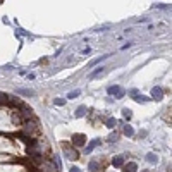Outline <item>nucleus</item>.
I'll use <instances>...</instances> for the list:
<instances>
[{"label": "nucleus", "mask_w": 172, "mask_h": 172, "mask_svg": "<svg viewBox=\"0 0 172 172\" xmlns=\"http://www.w3.org/2000/svg\"><path fill=\"white\" fill-rule=\"evenodd\" d=\"M109 95H114V96H117V98H122L124 95H126V89L124 88H121V86H117V84H114V86H109Z\"/></svg>", "instance_id": "nucleus-1"}, {"label": "nucleus", "mask_w": 172, "mask_h": 172, "mask_svg": "<svg viewBox=\"0 0 172 172\" xmlns=\"http://www.w3.org/2000/svg\"><path fill=\"white\" fill-rule=\"evenodd\" d=\"M62 148H64V153H66V157L67 158H71V160H77L79 158V153L76 150H72V148H69V144H62Z\"/></svg>", "instance_id": "nucleus-2"}, {"label": "nucleus", "mask_w": 172, "mask_h": 172, "mask_svg": "<svg viewBox=\"0 0 172 172\" xmlns=\"http://www.w3.org/2000/svg\"><path fill=\"white\" fill-rule=\"evenodd\" d=\"M72 143L76 146H83V144L86 143V136L81 134V133H76V134H72Z\"/></svg>", "instance_id": "nucleus-3"}, {"label": "nucleus", "mask_w": 172, "mask_h": 172, "mask_svg": "<svg viewBox=\"0 0 172 172\" xmlns=\"http://www.w3.org/2000/svg\"><path fill=\"white\" fill-rule=\"evenodd\" d=\"M151 96H153L155 100H162V98H164V91H162V88H160V86H153V89H151Z\"/></svg>", "instance_id": "nucleus-4"}, {"label": "nucleus", "mask_w": 172, "mask_h": 172, "mask_svg": "<svg viewBox=\"0 0 172 172\" xmlns=\"http://www.w3.org/2000/svg\"><path fill=\"white\" fill-rule=\"evenodd\" d=\"M124 160H126V158H124L122 155H119V157L112 158V165H114V167H122V165H124Z\"/></svg>", "instance_id": "nucleus-5"}, {"label": "nucleus", "mask_w": 172, "mask_h": 172, "mask_svg": "<svg viewBox=\"0 0 172 172\" xmlns=\"http://www.w3.org/2000/svg\"><path fill=\"white\" fill-rule=\"evenodd\" d=\"M100 144V139H93V141H89V144L86 146V153H91V151L95 150V146Z\"/></svg>", "instance_id": "nucleus-6"}, {"label": "nucleus", "mask_w": 172, "mask_h": 172, "mask_svg": "<svg viewBox=\"0 0 172 172\" xmlns=\"http://www.w3.org/2000/svg\"><path fill=\"white\" fill-rule=\"evenodd\" d=\"M136 169H138V165L134 164V162H129V164L124 167V171H122V172H136Z\"/></svg>", "instance_id": "nucleus-7"}, {"label": "nucleus", "mask_w": 172, "mask_h": 172, "mask_svg": "<svg viewBox=\"0 0 172 172\" xmlns=\"http://www.w3.org/2000/svg\"><path fill=\"white\" fill-rule=\"evenodd\" d=\"M122 133L126 134V136H133V134H134V129L131 127L129 124H126V126H124V131H122Z\"/></svg>", "instance_id": "nucleus-8"}, {"label": "nucleus", "mask_w": 172, "mask_h": 172, "mask_svg": "<svg viewBox=\"0 0 172 172\" xmlns=\"http://www.w3.org/2000/svg\"><path fill=\"white\" fill-rule=\"evenodd\" d=\"M146 160H148L150 164H157V162H158V157L155 155V153H148V155H146Z\"/></svg>", "instance_id": "nucleus-9"}, {"label": "nucleus", "mask_w": 172, "mask_h": 172, "mask_svg": "<svg viewBox=\"0 0 172 172\" xmlns=\"http://www.w3.org/2000/svg\"><path fill=\"white\" fill-rule=\"evenodd\" d=\"M84 112H86V107H84V105H81V107H77V109H76V115L83 117V115H84Z\"/></svg>", "instance_id": "nucleus-10"}, {"label": "nucleus", "mask_w": 172, "mask_h": 172, "mask_svg": "<svg viewBox=\"0 0 172 172\" xmlns=\"http://www.w3.org/2000/svg\"><path fill=\"white\" fill-rule=\"evenodd\" d=\"M54 164H55V171H60V167H62L60 158H59V157H54Z\"/></svg>", "instance_id": "nucleus-11"}, {"label": "nucleus", "mask_w": 172, "mask_h": 172, "mask_svg": "<svg viewBox=\"0 0 172 172\" xmlns=\"http://www.w3.org/2000/svg\"><path fill=\"white\" fill-rule=\"evenodd\" d=\"M122 115H124V119H127V121H129L131 115H133V112H131L129 109H122Z\"/></svg>", "instance_id": "nucleus-12"}, {"label": "nucleus", "mask_w": 172, "mask_h": 172, "mask_svg": "<svg viewBox=\"0 0 172 172\" xmlns=\"http://www.w3.org/2000/svg\"><path fill=\"white\" fill-rule=\"evenodd\" d=\"M105 59H109V54H107V55H102V57H98V59H95L93 62H89V66H95V64H98L100 60H105Z\"/></svg>", "instance_id": "nucleus-13"}, {"label": "nucleus", "mask_w": 172, "mask_h": 172, "mask_svg": "<svg viewBox=\"0 0 172 172\" xmlns=\"http://www.w3.org/2000/svg\"><path fill=\"white\" fill-rule=\"evenodd\" d=\"M115 124H117L115 119H107V127H112V129H114V127H115Z\"/></svg>", "instance_id": "nucleus-14"}, {"label": "nucleus", "mask_w": 172, "mask_h": 172, "mask_svg": "<svg viewBox=\"0 0 172 172\" xmlns=\"http://www.w3.org/2000/svg\"><path fill=\"white\" fill-rule=\"evenodd\" d=\"M102 72H103V67H100V69H96L95 72H91V74H89V77L93 79V77H96V76H100Z\"/></svg>", "instance_id": "nucleus-15"}, {"label": "nucleus", "mask_w": 172, "mask_h": 172, "mask_svg": "<svg viewBox=\"0 0 172 172\" xmlns=\"http://www.w3.org/2000/svg\"><path fill=\"white\" fill-rule=\"evenodd\" d=\"M88 167H89V171H91V172H96V171H98V164H96V162H89Z\"/></svg>", "instance_id": "nucleus-16"}, {"label": "nucleus", "mask_w": 172, "mask_h": 172, "mask_svg": "<svg viewBox=\"0 0 172 172\" xmlns=\"http://www.w3.org/2000/svg\"><path fill=\"white\" fill-rule=\"evenodd\" d=\"M136 98V102H148V96H144V95H138V96H134Z\"/></svg>", "instance_id": "nucleus-17"}, {"label": "nucleus", "mask_w": 172, "mask_h": 172, "mask_svg": "<svg viewBox=\"0 0 172 172\" xmlns=\"http://www.w3.org/2000/svg\"><path fill=\"white\" fill-rule=\"evenodd\" d=\"M117 138H119V134H117V133H112V134L109 136V141H115Z\"/></svg>", "instance_id": "nucleus-18"}, {"label": "nucleus", "mask_w": 172, "mask_h": 172, "mask_svg": "<svg viewBox=\"0 0 172 172\" xmlns=\"http://www.w3.org/2000/svg\"><path fill=\"white\" fill-rule=\"evenodd\" d=\"M76 96H79V91H77V89H76V91H71V93H69V98H76Z\"/></svg>", "instance_id": "nucleus-19"}, {"label": "nucleus", "mask_w": 172, "mask_h": 172, "mask_svg": "<svg viewBox=\"0 0 172 172\" xmlns=\"http://www.w3.org/2000/svg\"><path fill=\"white\" fill-rule=\"evenodd\" d=\"M64 103H66L64 98H57V100H55V105H64Z\"/></svg>", "instance_id": "nucleus-20"}, {"label": "nucleus", "mask_w": 172, "mask_h": 172, "mask_svg": "<svg viewBox=\"0 0 172 172\" xmlns=\"http://www.w3.org/2000/svg\"><path fill=\"white\" fill-rule=\"evenodd\" d=\"M21 93H22V95H31V96L34 95L33 91H28V89H21Z\"/></svg>", "instance_id": "nucleus-21"}, {"label": "nucleus", "mask_w": 172, "mask_h": 172, "mask_svg": "<svg viewBox=\"0 0 172 172\" xmlns=\"http://www.w3.org/2000/svg\"><path fill=\"white\" fill-rule=\"evenodd\" d=\"M69 172H83V171L79 169V167H71V171Z\"/></svg>", "instance_id": "nucleus-22"}]
</instances>
